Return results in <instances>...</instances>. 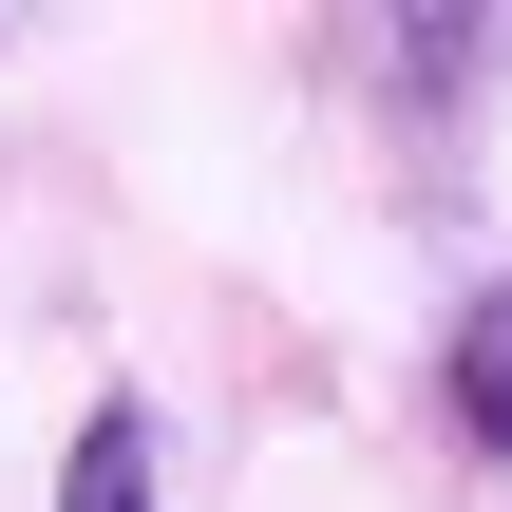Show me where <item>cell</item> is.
<instances>
[{"label": "cell", "instance_id": "7a4b0ae2", "mask_svg": "<svg viewBox=\"0 0 512 512\" xmlns=\"http://www.w3.org/2000/svg\"><path fill=\"white\" fill-rule=\"evenodd\" d=\"M437 380H456V437H475V456H512V285L437 342Z\"/></svg>", "mask_w": 512, "mask_h": 512}, {"label": "cell", "instance_id": "6da1fadb", "mask_svg": "<svg viewBox=\"0 0 512 512\" xmlns=\"http://www.w3.org/2000/svg\"><path fill=\"white\" fill-rule=\"evenodd\" d=\"M152 494H171L152 418H133V399H95V418H76V475H57V512H152Z\"/></svg>", "mask_w": 512, "mask_h": 512}]
</instances>
